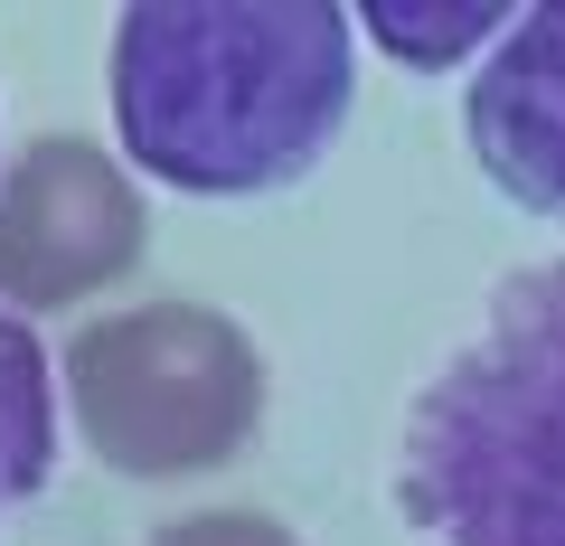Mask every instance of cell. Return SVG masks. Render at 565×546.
<instances>
[{"label":"cell","mask_w":565,"mask_h":546,"mask_svg":"<svg viewBox=\"0 0 565 546\" xmlns=\"http://www.w3.org/2000/svg\"><path fill=\"white\" fill-rule=\"evenodd\" d=\"M359 20L330 0H141L114 20V132L180 199H264L349 122Z\"/></svg>","instance_id":"obj_1"},{"label":"cell","mask_w":565,"mask_h":546,"mask_svg":"<svg viewBox=\"0 0 565 546\" xmlns=\"http://www.w3.org/2000/svg\"><path fill=\"white\" fill-rule=\"evenodd\" d=\"M396 508L424 546H565V255L509 274L415 396Z\"/></svg>","instance_id":"obj_2"},{"label":"cell","mask_w":565,"mask_h":546,"mask_svg":"<svg viewBox=\"0 0 565 546\" xmlns=\"http://www.w3.org/2000/svg\"><path fill=\"white\" fill-rule=\"evenodd\" d=\"M66 405L104 471L189 481L255 443L264 358L207 302H132L66 340Z\"/></svg>","instance_id":"obj_3"},{"label":"cell","mask_w":565,"mask_h":546,"mask_svg":"<svg viewBox=\"0 0 565 546\" xmlns=\"http://www.w3.org/2000/svg\"><path fill=\"white\" fill-rule=\"evenodd\" d=\"M151 255V207L132 170L85 132H39L0 170V302L66 311L114 292Z\"/></svg>","instance_id":"obj_4"},{"label":"cell","mask_w":565,"mask_h":546,"mask_svg":"<svg viewBox=\"0 0 565 546\" xmlns=\"http://www.w3.org/2000/svg\"><path fill=\"white\" fill-rule=\"evenodd\" d=\"M471 151L490 189L537 217H565V0L519 10L500 47L471 76Z\"/></svg>","instance_id":"obj_5"},{"label":"cell","mask_w":565,"mask_h":546,"mask_svg":"<svg viewBox=\"0 0 565 546\" xmlns=\"http://www.w3.org/2000/svg\"><path fill=\"white\" fill-rule=\"evenodd\" d=\"M47 462H57V367L20 311H0V518L47 490Z\"/></svg>","instance_id":"obj_6"},{"label":"cell","mask_w":565,"mask_h":546,"mask_svg":"<svg viewBox=\"0 0 565 546\" xmlns=\"http://www.w3.org/2000/svg\"><path fill=\"white\" fill-rule=\"evenodd\" d=\"M367 47H386V57L396 66H424V76H434V66H452V57H471V47H500L509 29H519V10H500V0H434V10H415V0H377V10H367Z\"/></svg>","instance_id":"obj_7"},{"label":"cell","mask_w":565,"mask_h":546,"mask_svg":"<svg viewBox=\"0 0 565 546\" xmlns=\"http://www.w3.org/2000/svg\"><path fill=\"white\" fill-rule=\"evenodd\" d=\"M151 546H302L282 518H264V508H189V518H170Z\"/></svg>","instance_id":"obj_8"}]
</instances>
